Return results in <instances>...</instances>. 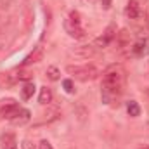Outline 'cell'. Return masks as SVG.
<instances>
[{
    "label": "cell",
    "instance_id": "1",
    "mask_svg": "<svg viewBox=\"0 0 149 149\" xmlns=\"http://www.w3.org/2000/svg\"><path fill=\"white\" fill-rule=\"evenodd\" d=\"M127 71L120 64H111L102 71V101L113 104L123 92Z\"/></svg>",
    "mask_w": 149,
    "mask_h": 149
},
{
    "label": "cell",
    "instance_id": "2",
    "mask_svg": "<svg viewBox=\"0 0 149 149\" xmlns=\"http://www.w3.org/2000/svg\"><path fill=\"white\" fill-rule=\"evenodd\" d=\"M66 71L74 76L76 80H80V81H90V80H95L101 71H99V68L95 66V64H92V63H87V64H70L68 68H66Z\"/></svg>",
    "mask_w": 149,
    "mask_h": 149
},
{
    "label": "cell",
    "instance_id": "18",
    "mask_svg": "<svg viewBox=\"0 0 149 149\" xmlns=\"http://www.w3.org/2000/svg\"><path fill=\"white\" fill-rule=\"evenodd\" d=\"M45 74H47V78L52 80V81H57V80L61 78V71H59L56 66H49L47 71H45Z\"/></svg>",
    "mask_w": 149,
    "mask_h": 149
},
{
    "label": "cell",
    "instance_id": "23",
    "mask_svg": "<svg viewBox=\"0 0 149 149\" xmlns=\"http://www.w3.org/2000/svg\"><path fill=\"white\" fill-rule=\"evenodd\" d=\"M23 148H24V149H33V146H31V142H30V141H24V142H23Z\"/></svg>",
    "mask_w": 149,
    "mask_h": 149
},
{
    "label": "cell",
    "instance_id": "3",
    "mask_svg": "<svg viewBox=\"0 0 149 149\" xmlns=\"http://www.w3.org/2000/svg\"><path fill=\"white\" fill-rule=\"evenodd\" d=\"M114 37H116V26H114V24H109V26L104 30L102 37H99V38L94 40V47H95V49H104V47H108L113 40H114Z\"/></svg>",
    "mask_w": 149,
    "mask_h": 149
},
{
    "label": "cell",
    "instance_id": "24",
    "mask_svg": "<svg viewBox=\"0 0 149 149\" xmlns=\"http://www.w3.org/2000/svg\"><path fill=\"white\" fill-rule=\"evenodd\" d=\"M102 7L104 9H109L111 7V0H102Z\"/></svg>",
    "mask_w": 149,
    "mask_h": 149
},
{
    "label": "cell",
    "instance_id": "8",
    "mask_svg": "<svg viewBox=\"0 0 149 149\" xmlns=\"http://www.w3.org/2000/svg\"><path fill=\"white\" fill-rule=\"evenodd\" d=\"M0 144H2V149H17L16 137L10 132H5V134L0 135Z\"/></svg>",
    "mask_w": 149,
    "mask_h": 149
},
{
    "label": "cell",
    "instance_id": "5",
    "mask_svg": "<svg viewBox=\"0 0 149 149\" xmlns=\"http://www.w3.org/2000/svg\"><path fill=\"white\" fill-rule=\"evenodd\" d=\"M130 38H132V33L128 30H121L116 33L114 37V42H116V47L121 50V49H130Z\"/></svg>",
    "mask_w": 149,
    "mask_h": 149
},
{
    "label": "cell",
    "instance_id": "19",
    "mask_svg": "<svg viewBox=\"0 0 149 149\" xmlns=\"http://www.w3.org/2000/svg\"><path fill=\"white\" fill-rule=\"evenodd\" d=\"M68 19H70L73 24H76V26H81V16H80V12H78V10H71Z\"/></svg>",
    "mask_w": 149,
    "mask_h": 149
},
{
    "label": "cell",
    "instance_id": "17",
    "mask_svg": "<svg viewBox=\"0 0 149 149\" xmlns=\"http://www.w3.org/2000/svg\"><path fill=\"white\" fill-rule=\"evenodd\" d=\"M127 113H128L132 118H137V116L141 114V108H139V104H137L135 101H130V102L127 104Z\"/></svg>",
    "mask_w": 149,
    "mask_h": 149
},
{
    "label": "cell",
    "instance_id": "6",
    "mask_svg": "<svg viewBox=\"0 0 149 149\" xmlns=\"http://www.w3.org/2000/svg\"><path fill=\"white\" fill-rule=\"evenodd\" d=\"M43 59V47H35L28 56H26V59L23 61V66H28V64H35V63H40Z\"/></svg>",
    "mask_w": 149,
    "mask_h": 149
},
{
    "label": "cell",
    "instance_id": "20",
    "mask_svg": "<svg viewBox=\"0 0 149 149\" xmlns=\"http://www.w3.org/2000/svg\"><path fill=\"white\" fill-rule=\"evenodd\" d=\"M63 87H64V90L68 94H74V87H73V81L71 80H64L63 81Z\"/></svg>",
    "mask_w": 149,
    "mask_h": 149
},
{
    "label": "cell",
    "instance_id": "15",
    "mask_svg": "<svg viewBox=\"0 0 149 149\" xmlns=\"http://www.w3.org/2000/svg\"><path fill=\"white\" fill-rule=\"evenodd\" d=\"M17 78H14L12 73H0V88H10L16 83Z\"/></svg>",
    "mask_w": 149,
    "mask_h": 149
},
{
    "label": "cell",
    "instance_id": "13",
    "mask_svg": "<svg viewBox=\"0 0 149 149\" xmlns=\"http://www.w3.org/2000/svg\"><path fill=\"white\" fill-rule=\"evenodd\" d=\"M30 118H31V113L28 111V109H19L10 121H12L14 125H24V123L30 121Z\"/></svg>",
    "mask_w": 149,
    "mask_h": 149
},
{
    "label": "cell",
    "instance_id": "12",
    "mask_svg": "<svg viewBox=\"0 0 149 149\" xmlns=\"http://www.w3.org/2000/svg\"><path fill=\"white\" fill-rule=\"evenodd\" d=\"M52 99H54L52 90H50L49 87H42V88H40V95H38V102H40L42 106H49V104L52 102Z\"/></svg>",
    "mask_w": 149,
    "mask_h": 149
},
{
    "label": "cell",
    "instance_id": "11",
    "mask_svg": "<svg viewBox=\"0 0 149 149\" xmlns=\"http://www.w3.org/2000/svg\"><path fill=\"white\" fill-rule=\"evenodd\" d=\"M146 52H148V42H146V40H139V42H135V43L130 47V54L135 56V57L144 56Z\"/></svg>",
    "mask_w": 149,
    "mask_h": 149
},
{
    "label": "cell",
    "instance_id": "14",
    "mask_svg": "<svg viewBox=\"0 0 149 149\" xmlns=\"http://www.w3.org/2000/svg\"><path fill=\"white\" fill-rule=\"evenodd\" d=\"M95 52H97V49L94 47V43H92V45H81V47H78L76 50H73V54L81 56V57H90V56H94Z\"/></svg>",
    "mask_w": 149,
    "mask_h": 149
},
{
    "label": "cell",
    "instance_id": "22",
    "mask_svg": "<svg viewBox=\"0 0 149 149\" xmlns=\"http://www.w3.org/2000/svg\"><path fill=\"white\" fill-rule=\"evenodd\" d=\"M38 149H54V148H52V144H50L49 141H42L40 146H38Z\"/></svg>",
    "mask_w": 149,
    "mask_h": 149
},
{
    "label": "cell",
    "instance_id": "4",
    "mask_svg": "<svg viewBox=\"0 0 149 149\" xmlns=\"http://www.w3.org/2000/svg\"><path fill=\"white\" fill-rule=\"evenodd\" d=\"M19 109H21V108H19V104H17L14 99H7V101H3V104H2V108H0V118H3V120H12Z\"/></svg>",
    "mask_w": 149,
    "mask_h": 149
},
{
    "label": "cell",
    "instance_id": "16",
    "mask_svg": "<svg viewBox=\"0 0 149 149\" xmlns=\"http://www.w3.org/2000/svg\"><path fill=\"white\" fill-rule=\"evenodd\" d=\"M33 94H35V85H33L31 81H30V83H24V87L21 88V95H23V99L28 101V99L33 97Z\"/></svg>",
    "mask_w": 149,
    "mask_h": 149
},
{
    "label": "cell",
    "instance_id": "7",
    "mask_svg": "<svg viewBox=\"0 0 149 149\" xmlns=\"http://www.w3.org/2000/svg\"><path fill=\"white\" fill-rule=\"evenodd\" d=\"M64 28H66V31L70 33V37H73V38H85V30H83L81 26H76V24H73L70 19H66Z\"/></svg>",
    "mask_w": 149,
    "mask_h": 149
},
{
    "label": "cell",
    "instance_id": "9",
    "mask_svg": "<svg viewBox=\"0 0 149 149\" xmlns=\"http://www.w3.org/2000/svg\"><path fill=\"white\" fill-rule=\"evenodd\" d=\"M61 116V111L57 109V108H50V109H47V111L42 114V120L37 121V125H43V123H52V121H56L57 118Z\"/></svg>",
    "mask_w": 149,
    "mask_h": 149
},
{
    "label": "cell",
    "instance_id": "21",
    "mask_svg": "<svg viewBox=\"0 0 149 149\" xmlns=\"http://www.w3.org/2000/svg\"><path fill=\"white\" fill-rule=\"evenodd\" d=\"M33 78V74L30 73V71H21V73L17 74V80H31Z\"/></svg>",
    "mask_w": 149,
    "mask_h": 149
},
{
    "label": "cell",
    "instance_id": "25",
    "mask_svg": "<svg viewBox=\"0 0 149 149\" xmlns=\"http://www.w3.org/2000/svg\"><path fill=\"white\" fill-rule=\"evenodd\" d=\"M139 149H149V146H144V148H139Z\"/></svg>",
    "mask_w": 149,
    "mask_h": 149
},
{
    "label": "cell",
    "instance_id": "10",
    "mask_svg": "<svg viewBox=\"0 0 149 149\" xmlns=\"http://www.w3.org/2000/svg\"><path fill=\"white\" fill-rule=\"evenodd\" d=\"M125 14H127V17H130V19H139L141 17V5L135 2V0H130L128 2V5H127V9H125Z\"/></svg>",
    "mask_w": 149,
    "mask_h": 149
}]
</instances>
